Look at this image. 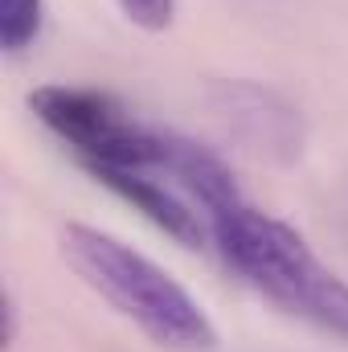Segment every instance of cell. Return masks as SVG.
Listing matches in <instances>:
<instances>
[{
    "label": "cell",
    "mask_w": 348,
    "mask_h": 352,
    "mask_svg": "<svg viewBox=\"0 0 348 352\" xmlns=\"http://www.w3.org/2000/svg\"><path fill=\"white\" fill-rule=\"evenodd\" d=\"M209 242L250 291L279 311L348 340V278L324 263L312 242L259 209L246 192L205 217Z\"/></svg>",
    "instance_id": "1"
},
{
    "label": "cell",
    "mask_w": 348,
    "mask_h": 352,
    "mask_svg": "<svg viewBox=\"0 0 348 352\" xmlns=\"http://www.w3.org/2000/svg\"><path fill=\"white\" fill-rule=\"evenodd\" d=\"M58 246L66 266L152 344L168 352H209L217 344V328L201 299L127 238L87 221H66Z\"/></svg>",
    "instance_id": "2"
},
{
    "label": "cell",
    "mask_w": 348,
    "mask_h": 352,
    "mask_svg": "<svg viewBox=\"0 0 348 352\" xmlns=\"http://www.w3.org/2000/svg\"><path fill=\"white\" fill-rule=\"evenodd\" d=\"M29 111L94 180L115 173H160L164 127L135 119L107 90L37 87L29 94Z\"/></svg>",
    "instance_id": "3"
},
{
    "label": "cell",
    "mask_w": 348,
    "mask_h": 352,
    "mask_svg": "<svg viewBox=\"0 0 348 352\" xmlns=\"http://www.w3.org/2000/svg\"><path fill=\"white\" fill-rule=\"evenodd\" d=\"M213 115L226 123L230 135L242 140V148L270 156V160H291L303 148V119L291 98L279 90L246 82V78H226L209 94Z\"/></svg>",
    "instance_id": "4"
},
{
    "label": "cell",
    "mask_w": 348,
    "mask_h": 352,
    "mask_svg": "<svg viewBox=\"0 0 348 352\" xmlns=\"http://www.w3.org/2000/svg\"><path fill=\"white\" fill-rule=\"evenodd\" d=\"M45 25V0H0V45L4 54H25Z\"/></svg>",
    "instance_id": "5"
},
{
    "label": "cell",
    "mask_w": 348,
    "mask_h": 352,
    "mask_svg": "<svg viewBox=\"0 0 348 352\" xmlns=\"http://www.w3.org/2000/svg\"><path fill=\"white\" fill-rule=\"evenodd\" d=\"M115 8L140 33H164L176 16V0H115Z\"/></svg>",
    "instance_id": "6"
}]
</instances>
